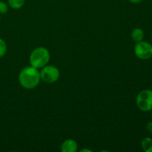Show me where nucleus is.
Masks as SVG:
<instances>
[{"mask_svg":"<svg viewBox=\"0 0 152 152\" xmlns=\"http://www.w3.org/2000/svg\"><path fill=\"white\" fill-rule=\"evenodd\" d=\"M134 54L141 60H148L152 57V44L146 41L137 42L134 48Z\"/></svg>","mask_w":152,"mask_h":152,"instance_id":"nucleus-5","label":"nucleus"},{"mask_svg":"<svg viewBox=\"0 0 152 152\" xmlns=\"http://www.w3.org/2000/svg\"><path fill=\"white\" fill-rule=\"evenodd\" d=\"M141 147L145 152H152V138L144 137L141 141Z\"/></svg>","mask_w":152,"mask_h":152,"instance_id":"nucleus-8","label":"nucleus"},{"mask_svg":"<svg viewBox=\"0 0 152 152\" xmlns=\"http://www.w3.org/2000/svg\"><path fill=\"white\" fill-rule=\"evenodd\" d=\"M39 74L42 81L48 84L56 83L60 77L59 68L51 65H46L39 69Z\"/></svg>","mask_w":152,"mask_h":152,"instance_id":"nucleus-3","label":"nucleus"},{"mask_svg":"<svg viewBox=\"0 0 152 152\" xmlns=\"http://www.w3.org/2000/svg\"><path fill=\"white\" fill-rule=\"evenodd\" d=\"M129 1H130L131 3H132V4H139V3H140L142 0H129Z\"/></svg>","mask_w":152,"mask_h":152,"instance_id":"nucleus-13","label":"nucleus"},{"mask_svg":"<svg viewBox=\"0 0 152 152\" xmlns=\"http://www.w3.org/2000/svg\"><path fill=\"white\" fill-rule=\"evenodd\" d=\"M60 150L62 152H76L78 150V144L74 140L67 139L61 144Z\"/></svg>","mask_w":152,"mask_h":152,"instance_id":"nucleus-6","label":"nucleus"},{"mask_svg":"<svg viewBox=\"0 0 152 152\" xmlns=\"http://www.w3.org/2000/svg\"><path fill=\"white\" fill-rule=\"evenodd\" d=\"M92 152V150L90 149H87V148H84V149H82L80 150V152Z\"/></svg>","mask_w":152,"mask_h":152,"instance_id":"nucleus-14","label":"nucleus"},{"mask_svg":"<svg viewBox=\"0 0 152 152\" xmlns=\"http://www.w3.org/2000/svg\"><path fill=\"white\" fill-rule=\"evenodd\" d=\"M131 37L134 42H139L144 39L145 33L142 28H135L132 30V33H131Z\"/></svg>","mask_w":152,"mask_h":152,"instance_id":"nucleus-7","label":"nucleus"},{"mask_svg":"<svg viewBox=\"0 0 152 152\" xmlns=\"http://www.w3.org/2000/svg\"><path fill=\"white\" fill-rule=\"evenodd\" d=\"M50 59V51L46 48L40 46L31 51L29 56L30 65L39 70L48 64Z\"/></svg>","mask_w":152,"mask_h":152,"instance_id":"nucleus-2","label":"nucleus"},{"mask_svg":"<svg viewBox=\"0 0 152 152\" xmlns=\"http://www.w3.org/2000/svg\"><path fill=\"white\" fill-rule=\"evenodd\" d=\"M151 91H152V87H151Z\"/></svg>","mask_w":152,"mask_h":152,"instance_id":"nucleus-18","label":"nucleus"},{"mask_svg":"<svg viewBox=\"0 0 152 152\" xmlns=\"http://www.w3.org/2000/svg\"><path fill=\"white\" fill-rule=\"evenodd\" d=\"M41 81L39 70L34 67L26 66L19 74V83L23 88L32 90L38 86Z\"/></svg>","mask_w":152,"mask_h":152,"instance_id":"nucleus-1","label":"nucleus"},{"mask_svg":"<svg viewBox=\"0 0 152 152\" xmlns=\"http://www.w3.org/2000/svg\"><path fill=\"white\" fill-rule=\"evenodd\" d=\"M7 53V44L3 39L0 38V58L3 57Z\"/></svg>","mask_w":152,"mask_h":152,"instance_id":"nucleus-10","label":"nucleus"},{"mask_svg":"<svg viewBox=\"0 0 152 152\" xmlns=\"http://www.w3.org/2000/svg\"><path fill=\"white\" fill-rule=\"evenodd\" d=\"M151 117H152V109H151Z\"/></svg>","mask_w":152,"mask_h":152,"instance_id":"nucleus-16","label":"nucleus"},{"mask_svg":"<svg viewBox=\"0 0 152 152\" xmlns=\"http://www.w3.org/2000/svg\"><path fill=\"white\" fill-rule=\"evenodd\" d=\"M9 6L6 2L0 1V14H4L8 11Z\"/></svg>","mask_w":152,"mask_h":152,"instance_id":"nucleus-11","label":"nucleus"},{"mask_svg":"<svg viewBox=\"0 0 152 152\" xmlns=\"http://www.w3.org/2000/svg\"><path fill=\"white\" fill-rule=\"evenodd\" d=\"M136 105L142 112H149L152 109V91L144 89L138 93L136 98Z\"/></svg>","mask_w":152,"mask_h":152,"instance_id":"nucleus-4","label":"nucleus"},{"mask_svg":"<svg viewBox=\"0 0 152 152\" xmlns=\"http://www.w3.org/2000/svg\"><path fill=\"white\" fill-rule=\"evenodd\" d=\"M151 40H152V34H151Z\"/></svg>","mask_w":152,"mask_h":152,"instance_id":"nucleus-15","label":"nucleus"},{"mask_svg":"<svg viewBox=\"0 0 152 152\" xmlns=\"http://www.w3.org/2000/svg\"><path fill=\"white\" fill-rule=\"evenodd\" d=\"M0 20H1V16H0Z\"/></svg>","mask_w":152,"mask_h":152,"instance_id":"nucleus-17","label":"nucleus"},{"mask_svg":"<svg viewBox=\"0 0 152 152\" xmlns=\"http://www.w3.org/2000/svg\"><path fill=\"white\" fill-rule=\"evenodd\" d=\"M25 0H7V4L13 10H19L23 7Z\"/></svg>","mask_w":152,"mask_h":152,"instance_id":"nucleus-9","label":"nucleus"},{"mask_svg":"<svg viewBox=\"0 0 152 152\" xmlns=\"http://www.w3.org/2000/svg\"><path fill=\"white\" fill-rule=\"evenodd\" d=\"M145 128H146V130L148 131L149 133L152 134V121L148 122V123L146 124Z\"/></svg>","mask_w":152,"mask_h":152,"instance_id":"nucleus-12","label":"nucleus"}]
</instances>
